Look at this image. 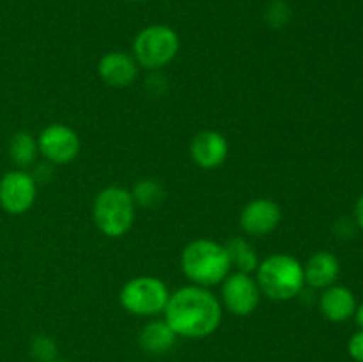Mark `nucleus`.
Returning a JSON list of instances; mask_svg holds the SVG:
<instances>
[{
  "mask_svg": "<svg viewBox=\"0 0 363 362\" xmlns=\"http://www.w3.org/2000/svg\"><path fill=\"white\" fill-rule=\"evenodd\" d=\"M165 322L183 337H206L215 332L222 319V307L213 293L199 286H186L170 295Z\"/></svg>",
  "mask_w": 363,
  "mask_h": 362,
  "instance_id": "nucleus-1",
  "label": "nucleus"
},
{
  "mask_svg": "<svg viewBox=\"0 0 363 362\" xmlns=\"http://www.w3.org/2000/svg\"><path fill=\"white\" fill-rule=\"evenodd\" d=\"M184 275L199 286H215L227 277L230 258L225 247L211 240H195L181 256Z\"/></svg>",
  "mask_w": 363,
  "mask_h": 362,
  "instance_id": "nucleus-2",
  "label": "nucleus"
},
{
  "mask_svg": "<svg viewBox=\"0 0 363 362\" xmlns=\"http://www.w3.org/2000/svg\"><path fill=\"white\" fill-rule=\"evenodd\" d=\"M257 280L261 290L273 300L294 298L305 284L303 266L298 259L287 254L269 256L259 265Z\"/></svg>",
  "mask_w": 363,
  "mask_h": 362,
  "instance_id": "nucleus-3",
  "label": "nucleus"
},
{
  "mask_svg": "<svg viewBox=\"0 0 363 362\" xmlns=\"http://www.w3.org/2000/svg\"><path fill=\"white\" fill-rule=\"evenodd\" d=\"M135 219L133 197L121 187H108L99 192L94 201V222L103 234L119 238L131 227Z\"/></svg>",
  "mask_w": 363,
  "mask_h": 362,
  "instance_id": "nucleus-4",
  "label": "nucleus"
},
{
  "mask_svg": "<svg viewBox=\"0 0 363 362\" xmlns=\"http://www.w3.org/2000/svg\"><path fill=\"white\" fill-rule=\"evenodd\" d=\"M179 50L176 31L167 25H151L138 32L133 43V53L138 64L147 70H158L169 64Z\"/></svg>",
  "mask_w": 363,
  "mask_h": 362,
  "instance_id": "nucleus-5",
  "label": "nucleus"
},
{
  "mask_svg": "<svg viewBox=\"0 0 363 362\" xmlns=\"http://www.w3.org/2000/svg\"><path fill=\"white\" fill-rule=\"evenodd\" d=\"M165 283L156 277H137L128 280L121 291V304L126 311L137 316H151L165 311L169 302Z\"/></svg>",
  "mask_w": 363,
  "mask_h": 362,
  "instance_id": "nucleus-6",
  "label": "nucleus"
},
{
  "mask_svg": "<svg viewBox=\"0 0 363 362\" xmlns=\"http://www.w3.org/2000/svg\"><path fill=\"white\" fill-rule=\"evenodd\" d=\"M35 199V180L25 170H11L0 180V206L7 213H25Z\"/></svg>",
  "mask_w": 363,
  "mask_h": 362,
  "instance_id": "nucleus-7",
  "label": "nucleus"
},
{
  "mask_svg": "<svg viewBox=\"0 0 363 362\" xmlns=\"http://www.w3.org/2000/svg\"><path fill=\"white\" fill-rule=\"evenodd\" d=\"M38 148L52 163H67L77 158L80 151V138L64 124H50L39 135Z\"/></svg>",
  "mask_w": 363,
  "mask_h": 362,
  "instance_id": "nucleus-8",
  "label": "nucleus"
},
{
  "mask_svg": "<svg viewBox=\"0 0 363 362\" xmlns=\"http://www.w3.org/2000/svg\"><path fill=\"white\" fill-rule=\"evenodd\" d=\"M223 304L233 314L247 316L257 307L259 287L248 273L238 272L225 279L222 286Z\"/></svg>",
  "mask_w": 363,
  "mask_h": 362,
  "instance_id": "nucleus-9",
  "label": "nucleus"
},
{
  "mask_svg": "<svg viewBox=\"0 0 363 362\" xmlns=\"http://www.w3.org/2000/svg\"><path fill=\"white\" fill-rule=\"evenodd\" d=\"M280 219H282V212L277 202L269 201V199H255L243 208L241 227L248 234L262 236V234L272 233L279 226Z\"/></svg>",
  "mask_w": 363,
  "mask_h": 362,
  "instance_id": "nucleus-10",
  "label": "nucleus"
},
{
  "mask_svg": "<svg viewBox=\"0 0 363 362\" xmlns=\"http://www.w3.org/2000/svg\"><path fill=\"white\" fill-rule=\"evenodd\" d=\"M191 158L202 169H216L222 165L229 153V146H227L225 137L218 131H201L195 135L191 141Z\"/></svg>",
  "mask_w": 363,
  "mask_h": 362,
  "instance_id": "nucleus-11",
  "label": "nucleus"
},
{
  "mask_svg": "<svg viewBox=\"0 0 363 362\" xmlns=\"http://www.w3.org/2000/svg\"><path fill=\"white\" fill-rule=\"evenodd\" d=\"M99 75L106 84L113 87H126L137 78V64L130 55L123 52L106 53L98 66Z\"/></svg>",
  "mask_w": 363,
  "mask_h": 362,
  "instance_id": "nucleus-12",
  "label": "nucleus"
},
{
  "mask_svg": "<svg viewBox=\"0 0 363 362\" xmlns=\"http://www.w3.org/2000/svg\"><path fill=\"white\" fill-rule=\"evenodd\" d=\"M323 316L330 322H346L357 311V300L351 290L344 286H330L323 293L321 302H319Z\"/></svg>",
  "mask_w": 363,
  "mask_h": 362,
  "instance_id": "nucleus-13",
  "label": "nucleus"
},
{
  "mask_svg": "<svg viewBox=\"0 0 363 362\" xmlns=\"http://www.w3.org/2000/svg\"><path fill=\"white\" fill-rule=\"evenodd\" d=\"M340 272L339 259L332 252H315L303 268L305 283L312 287H330Z\"/></svg>",
  "mask_w": 363,
  "mask_h": 362,
  "instance_id": "nucleus-14",
  "label": "nucleus"
},
{
  "mask_svg": "<svg viewBox=\"0 0 363 362\" xmlns=\"http://www.w3.org/2000/svg\"><path fill=\"white\" fill-rule=\"evenodd\" d=\"M176 336L177 334L167 322H151L142 329L138 341L147 353L160 355L169 351L176 344Z\"/></svg>",
  "mask_w": 363,
  "mask_h": 362,
  "instance_id": "nucleus-15",
  "label": "nucleus"
},
{
  "mask_svg": "<svg viewBox=\"0 0 363 362\" xmlns=\"http://www.w3.org/2000/svg\"><path fill=\"white\" fill-rule=\"evenodd\" d=\"M9 155L16 165H30L35 160V156H38V142L34 141V137L30 133L20 131V133H16L11 138Z\"/></svg>",
  "mask_w": 363,
  "mask_h": 362,
  "instance_id": "nucleus-16",
  "label": "nucleus"
},
{
  "mask_svg": "<svg viewBox=\"0 0 363 362\" xmlns=\"http://www.w3.org/2000/svg\"><path fill=\"white\" fill-rule=\"evenodd\" d=\"M227 252H229L230 263L238 265V268L241 270L243 273L254 272L257 268V256H255L254 248L247 243L241 238H234V240L229 241L227 245Z\"/></svg>",
  "mask_w": 363,
  "mask_h": 362,
  "instance_id": "nucleus-17",
  "label": "nucleus"
},
{
  "mask_svg": "<svg viewBox=\"0 0 363 362\" xmlns=\"http://www.w3.org/2000/svg\"><path fill=\"white\" fill-rule=\"evenodd\" d=\"M162 195H163L162 187H160L156 181L144 180L135 187L131 197H133L137 202H140L142 206H151V204H156V202L162 199Z\"/></svg>",
  "mask_w": 363,
  "mask_h": 362,
  "instance_id": "nucleus-18",
  "label": "nucleus"
},
{
  "mask_svg": "<svg viewBox=\"0 0 363 362\" xmlns=\"http://www.w3.org/2000/svg\"><path fill=\"white\" fill-rule=\"evenodd\" d=\"M32 355L41 362H53L57 355V346L48 336H38L32 341Z\"/></svg>",
  "mask_w": 363,
  "mask_h": 362,
  "instance_id": "nucleus-19",
  "label": "nucleus"
},
{
  "mask_svg": "<svg viewBox=\"0 0 363 362\" xmlns=\"http://www.w3.org/2000/svg\"><path fill=\"white\" fill-rule=\"evenodd\" d=\"M289 7L286 6V2L282 0H275V2L269 6L268 13H266V20L273 25V27H284L289 20Z\"/></svg>",
  "mask_w": 363,
  "mask_h": 362,
  "instance_id": "nucleus-20",
  "label": "nucleus"
},
{
  "mask_svg": "<svg viewBox=\"0 0 363 362\" xmlns=\"http://www.w3.org/2000/svg\"><path fill=\"white\" fill-rule=\"evenodd\" d=\"M347 350H350V355L357 362H363V329L360 332L353 334V337L347 343Z\"/></svg>",
  "mask_w": 363,
  "mask_h": 362,
  "instance_id": "nucleus-21",
  "label": "nucleus"
},
{
  "mask_svg": "<svg viewBox=\"0 0 363 362\" xmlns=\"http://www.w3.org/2000/svg\"><path fill=\"white\" fill-rule=\"evenodd\" d=\"M354 216H357L358 226H360L363 229V195L360 199H358L357 206H354Z\"/></svg>",
  "mask_w": 363,
  "mask_h": 362,
  "instance_id": "nucleus-22",
  "label": "nucleus"
},
{
  "mask_svg": "<svg viewBox=\"0 0 363 362\" xmlns=\"http://www.w3.org/2000/svg\"><path fill=\"white\" fill-rule=\"evenodd\" d=\"M354 318H357V323L360 329H363V304L358 305L357 311H354Z\"/></svg>",
  "mask_w": 363,
  "mask_h": 362,
  "instance_id": "nucleus-23",
  "label": "nucleus"
},
{
  "mask_svg": "<svg viewBox=\"0 0 363 362\" xmlns=\"http://www.w3.org/2000/svg\"><path fill=\"white\" fill-rule=\"evenodd\" d=\"M55 362H67V361H55Z\"/></svg>",
  "mask_w": 363,
  "mask_h": 362,
  "instance_id": "nucleus-24",
  "label": "nucleus"
},
{
  "mask_svg": "<svg viewBox=\"0 0 363 362\" xmlns=\"http://www.w3.org/2000/svg\"><path fill=\"white\" fill-rule=\"evenodd\" d=\"M133 2H140V0H133Z\"/></svg>",
  "mask_w": 363,
  "mask_h": 362,
  "instance_id": "nucleus-25",
  "label": "nucleus"
}]
</instances>
